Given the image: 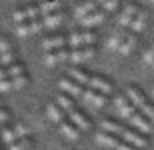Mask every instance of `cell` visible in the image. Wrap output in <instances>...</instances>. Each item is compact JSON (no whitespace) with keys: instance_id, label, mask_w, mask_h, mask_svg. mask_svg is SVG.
<instances>
[{"instance_id":"1f68e13d","label":"cell","mask_w":154,"mask_h":150,"mask_svg":"<svg viewBox=\"0 0 154 150\" xmlns=\"http://www.w3.org/2000/svg\"><path fill=\"white\" fill-rule=\"evenodd\" d=\"M12 128H14V134H16V138H26V136L30 134V128L26 126L24 122H16V124H14Z\"/></svg>"},{"instance_id":"60d3db41","label":"cell","mask_w":154,"mask_h":150,"mask_svg":"<svg viewBox=\"0 0 154 150\" xmlns=\"http://www.w3.org/2000/svg\"><path fill=\"white\" fill-rule=\"evenodd\" d=\"M94 2H96V4L100 6V4H102V2H106V0H94Z\"/></svg>"},{"instance_id":"30bf717a","label":"cell","mask_w":154,"mask_h":150,"mask_svg":"<svg viewBox=\"0 0 154 150\" xmlns=\"http://www.w3.org/2000/svg\"><path fill=\"white\" fill-rule=\"evenodd\" d=\"M114 106H116V112H118V116H122V118H130L134 112H136V108L132 106V102L128 98H126L124 94H118V96H114Z\"/></svg>"},{"instance_id":"7402d4cb","label":"cell","mask_w":154,"mask_h":150,"mask_svg":"<svg viewBox=\"0 0 154 150\" xmlns=\"http://www.w3.org/2000/svg\"><path fill=\"white\" fill-rule=\"evenodd\" d=\"M124 36H126V30H122V28L116 26V28L112 30V34L108 36V40H106V48L116 52V50H118V46L122 44V40H124Z\"/></svg>"},{"instance_id":"74e56055","label":"cell","mask_w":154,"mask_h":150,"mask_svg":"<svg viewBox=\"0 0 154 150\" xmlns=\"http://www.w3.org/2000/svg\"><path fill=\"white\" fill-rule=\"evenodd\" d=\"M142 60H144V64H150V66L154 64V44H152V46H150V48H148L146 52H144Z\"/></svg>"},{"instance_id":"52a82bcc","label":"cell","mask_w":154,"mask_h":150,"mask_svg":"<svg viewBox=\"0 0 154 150\" xmlns=\"http://www.w3.org/2000/svg\"><path fill=\"white\" fill-rule=\"evenodd\" d=\"M82 100H84L90 108L100 110V108H104V106H106L108 96H104V94H100V92H96V90L88 88V90H84V92H82Z\"/></svg>"},{"instance_id":"8fae6325","label":"cell","mask_w":154,"mask_h":150,"mask_svg":"<svg viewBox=\"0 0 154 150\" xmlns=\"http://www.w3.org/2000/svg\"><path fill=\"white\" fill-rule=\"evenodd\" d=\"M128 122H130V126L134 128V130H138V132H142V134H148L150 130H152V122H150L142 112H138V110L128 118Z\"/></svg>"},{"instance_id":"e575fe53","label":"cell","mask_w":154,"mask_h":150,"mask_svg":"<svg viewBox=\"0 0 154 150\" xmlns=\"http://www.w3.org/2000/svg\"><path fill=\"white\" fill-rule=\"evenodd\" d=\"M138 112H142L144 116H146V118H148L150 122H154V104H150V102H146L142 106V108L138 110Z\"/></svg>"},{"instance_id":"7c38bea8","label":"cell","mask_w":154,"mask_h":150,"mask_svg":"<svg viewBox=\"0 0 154 150\" xmlns=\"http://www.w3.org/2000/svg\"><path fill=\"white\" fill-rule=\"evenodd\" d=\"M68 60V50H50V52H44V56H42V62L46 66H58V64H62Z\"/></svg>"},{"instance_id":"b9f144b4","label":"cell","mask_w":154,"mask_h":150,"mask_svg":"<svg viewBox=\"0 0 154 150\" xmlns=\"http://www.w3.org/2000/svg\"><path fill=\"white\" fill-rule=\"evenodd\" d=\"M152 98H154V88H152Z\"/></svg>"},{"instance_id":"836d02e7","label":"cell","mask_w":154,"mask_h":150,"mask_svg":"<svg viewBox=\"0 0 154 150\" xmlns=\"http://www.w3.org/2000/svg\"><path fill=\"white\" fill-rule=\"evenodd\" d=\"M98 8H100V10H104L106 14H108V12H114L116 8H118V0H106V2H102Z\"/></svg>"},{"instance_id":"5bb4252c","label":"cell","mask_w":154,"mask_h":150,"mask_svg":"<svg viewBox=\"0 0 154 150\" xmlns=\"http://www.w3.org/2000/svg\"><path fill=\"white\" fill-rule=\"evenodd\" d=\"M104 18H106V12L96 8V10H92L90 14H86L84 18H80L78 22H80V26H84V28H94V26L104 22Z\"/></svg>"},{"instance_id":"5b68a950","label":"cell","mask_w":154,"mask_h":150,"mask_svg":"<svg viewBox=\"0 0 154 150\" xmlns=\"http://www.w3.org/2000/svg\"><path fill=\"white\" fill-rule=\"evenodd\" d=\"M88 88H92V90H96V92L104 94V96H110V94L114 92V86H112V82L106 80L104 76L100 74H92L90 80H88Z\"/></svg>"},{"instance_id":"484cf974","label":"cell","mask_w":154,"mask_h":150,"mask_svg":"<svg viewBox=\"0 0 154 150\" xmlns=\"http://www.w3.org/2000/svg\"><path fill=\"white\" fill-rule=\"evenodd\" d=\"M96 8H98V4L94 2V0H84V2H80V4L74 8V18L80 20V18H84L86 14H90V12L96 10Z\"/></svg>"},{"instance_id":"f1b7e54d","label":"cell","mask_w":154,"mask_h":150,"mask_svg":"<svg viewBox=\"0 0 154 150\" xmlns=\"http://www.w3.org/2000/svg\"><path fill=\"white\" fill-rule=\"evenodd\" d=\"M0 140H2V144H4V146L12 144V142L16 140L14 128H12V126H0Z\"/></svg>"},{"instance_id":"f6af8a7d","label":"cell","mask_w":154,"mask_h":150,"mask_svg":"<svg viewBox=\"0 0 154 150\" xmlns=\"http://www.w3.org/2000/svg\"><path fill=\"white\" fill-rule=\"evenodd\" d=\"M150 2H154V0H150Z\"/></svg>"},{"instance_id":"e0dca14e","label":"cell","mask_w":154,"mask_h":150,"mask_svg":"<svg viewBox=\"0 0 154 150\" xmlns=\"http://www.w3.org/2000/svg\"><path fill=\"white\" fill-rule=\"evenodd\" d=\"M138 46V36L136 34H132V32H126L124 36V40H122V44L118 46V54H122V56H128V54H132V52L136 50Z\"/></svg>"},{"instance_id":"d4e9b609","label":"cell","mask_w":154,"mask_h":150,"mask_svg":"<svg viewBox=\"0 0 154 150\" xmlns=\"http://www.w3.org/2000/svg\"><path fill=\"white\" fill-rule=\"evenodd\" d=\"M60 6H62L60 0H40L38 2L40 16H46V14H52V12H60Z\"/></svg>"},{"instance_id":"83f0119b","label":"cell","mask_w":154,"mask_h":150,"mask_svg":"<svg viewBox=\"0 0 154 150\" xmlns=\"http://www.w3.org/2000/svg\"><path fill=\"white\" fill-rule=\"evenodd\" d=\"M100 130H104V132H110L114 134V136H118V132L122 130V124H118V122L110 120V118H104L102 122H100Z\"/></svg>"},{"instance_id":"3957f363","label":"cell","mask_w":154,"mask_h":150,"mask_svg":"<svg viewBox=\"0 0 154 150\" xmlns=\"http://www.w3.org/2000/svg\"><path fill=\"white\" fill-rule=\"evenodd\" d=\"M36 18H40L38 4H26V6H20V8H16L12 12V22L14 24L26 22V20H36Z\"/></svg>"},{"instance_id":"8d00e7d4","label":"cell","mask_w":154,"mask_h":150,"mask_svg":"<svg viewBox=\"0 0 154 150\" xmlns=\"http://www.w3.org/2000/svg\"><path fill=\"white\" fill-rule=\"evenodd\" d=\"M10 90H14V88H12L10 76H4V78H0V92H10Z\"/></svg>"},{"instance_id":"2e32d148","label":"cell","mask_w":154,"mask_h":150,"mask_svg":"<svg viewBox=\"0 0 154 150\" xmlns=\"http://www.w3.org/2000/svg\"><path fill=\"white\" fill-rule=\"evenodd\" d=\"M64 44H66V36L52 34V36H46L44 40H42V50H44V52L60 50V48H64Z\"/></svg>"},{"instance_id":"9c48e42d","label":"cell","mask_w":154,"mask_h":150,"mask_svg":"<svg viewBox=\"0 0 154 150\" xmlns=\"http://www.w3.org/2000/svg\"><path fill=\"white\" fill-rule=\"evenodd\" d=\"M136 12H138V6L136 4H126L122 10H120V14H118V18H116V26L118 28H122V30H128V26H130V22H132V18L136 16Z\"/></svg>"},{"instance_id":"ac0fdd59","label":"cell","mask_w":154,"mask_h":150,"mask_svg":"<svg viewBox=\"0 0 154 150\" xmlns=\"http://www.w3.org/2000/svg\"><path fill=\"white\" fill-rule=\"evenodd\" d=\"M42 22V30H54L58 26H62L64 22V14L62 12H52V14H46V16L40 18Z\"/></svg>"},{"instance_id":"d590c367","label":"cell","mask_w":154,"mask_h":150,"mask_svg":"<svg viewBox=\"0 0 154 150\" xmlns=\"http://www.w3.org/2000/svg\"><path fill=\"white\" fill-rule=\"evenodd\" d=\"M10 80H12V88L18 90V88H24L28 84V76L24 74V76H18V78H10Z\"/></svg>"},{"instance_id":"9a60e30c","label":"cell","mask_w":154,"mask_h":150,"mask_svg":"<svg viewBox=\"0 0 154 150\" xmlns=\"http://www.w3.org/2000/svg\"><path fill=\"white\" fill-rule=\"evenodd\" d=\"M124 96L130 100L132 106H134L136 110H140L144 104L148 102V100H146V96L142 94V90H140V88H136V86H128V88H126V92H124Z\"/></svg>"},{"instance_id":"6da1fadb","label":"cell","mask_w":154,"mask_h":150,"mask_svg":"<svg viewBox=\"0 0 154 150\" xmlns=\"http://www.w3.org/2000/svg\"><path fill=\"white\" fill-rule=\"evenodd\" d=\"M98 40L96 32L92 30H76L70 36H66V44L70 48H82V46H94Z\"/></svg>"},{"instance_id":"ab89813d","label":"cell","mask_w":154,"mask_h":150,"mask_svg":"<svg viewBox=\"0 0 154 150\" xmlns=\"http://www.w3.org/2000/svg\"><path fill=\"white\" fill-rule=\"evenodd\" d=\"M8 118H10V112L6 108H0V126H4L6 122H8Z\"/></svg>"},{"instance_id":"cb8c5ba5","label":"cell","mask_w":154,"mask_h":150,"mask_svg":"<svg viewBox=\"0 0 154 150\" xmlns=\"http://www.w3.org/2000/svg\"><path fill=\"white\" fill-rule=\"evenodd\" d=\"M46 116H48L52 122H56V124H60L62 120H66V112H64L56 102H50L48 106H46Z\"/></svg>"},{"instance_id":"bcb514c9","label":"cell","mask_w":154,"mask_h":150,"mask_svg":"<svg viewBox=\"0 0 154 150\" xmlns=\"http://www.w3.org/2000/svg\"><path fill=\"white\" fill-rule=\"evenodd\" d=\"M152 68H154V64H152Z\"/></svg>"},{"instance_id":"ba28073f","label":"cell","mask_w":154,"mask_h":150,"mask_svg":"<svg viewBox=\"0 0 154 150\" xmlns=\"http://www.w3.org/2000/svg\"><path fill=\"white\" fill-rule=\"evenodd\" d=\"M58 88H60L64 94L72 96V98H78V96H82V92H84V86H80L78 82H74L72 78H68V76H62V78L58 80Z\"/></svg>"},{"instance_id":"277c9868","label":"cell","mask_w":154,"mask_h":150,"mask_svg":"<svg viewBox=\"0 0 154 150\" xmlns=\"http://www.w3.org/2000/svg\"><path fill=\"white\" fill-rule=\"evenodd\" d=\"M40 30H42V22H40V18H36V20H26V22L16 24L14 26V34L18 38H26V36H32L36 32H40Z\"/></svg>"},{"instance_id":"4fadbf2b","label":"cell","mask_w":154,"mask_h":150,"mask_svg":"<svg viewBox=\"0 0 154 150\" xmlns=\"http://www.w3.org/2000/svg\"><path fill=\"white\" fill-rule=\"evenodd\" d=\"M146 22H148V12L144 10V8H138L136 16L132 18L130 26H128V32H132V34H140L144 28H146Z\"/></svg>"},{"instance_id":"7bdbcfd3","label":"cell","mask_w":154,"mask_h":150,"mask_svg":"<svg viewBox=\"0 0 154 150\" xmlns=\"http://www.w3.org/2000/svg\"><path fill=\"white\" fill-rule=\"evenodd\" d=\"M0 146H2V140H0Z\"/></svg>"},{"instance_id":"d6a6232c","label":"cell","mask_w":154,"mask_h":150,"mask_svg":"<svg viewBox=\"0 0 154 150\" xmlns=\"http://www.w3.org/2000/svg\"><path fill=\"white\" fill-rule=\"evenodd\" d=\"M6 52H14V46L6 36H0V54H6Z\"/></svg>"},{"instance_id":"4dcf8cb0","label":"cell","mask_w":154,"mask_h":150,"mask_svg":"<svg viewBox=\"0 0 154 150\" xmlns=\"http://www.w3.org/2000/svg\"><path fill=\"white\" fill-rule=\"evenodd\" d=\"M28 146H30V140H28V136L26 138H16L12 144H8L4 150H28Z\"/></svg>"},{"instance_id":"7a4b0ae2","label":"cell","mask_w":154,"mask_h":150,"mask_svg":"<svg viewBox=\"0 0 154 150\" xmlns=\"http://www.w3.org/2000/svg\"><path fill=\"white\" fill-rule=\"evenodd\" d=\"M118 138L122 140V142H128V144L136 146V148H146V146H148V136L142 134V132H138V130H134V128L122 126V130L118 132Z\"/></svg>"},{"instance_id":"44dd1931","label":"cell","mask_w":154,"mask_h":150,"mask_svg":"<svg viewBox=\"0 0 154 150\" xmlns=\"http://www.w3.org/2000/svg\"><path fill=\"white\" fill-rule=\"evenodd\" d=\"M58 126H60V132H62L64 138L72 140V142H76V140L80 138V130H78V128H76L70 120H62L60 124H58Z\"/></svg>"},{"instance_id":"f35d334b","label":"cell","mask_w":154,"mask_h":150,"mask_svg":"<svg viewBox=\"0 0 154 150\" xmlns=\"http://www.w3.org/2000/svg\"><path fill=\"white\" fill-rule=\"evenodd\" d=\"M114 150H140V148H136V146H132V144H128V142H122V140H120Z\"/></svg>"},{"instance_id":"d6986e66","label":"cell","mask_w":154,"mask_h":150,"mask_svg":"<svg viewBox=\"0 0 154 150\" xmlns=\"http://www.w3.org/2000/svg\"><path fill=\"white\" fill-rule=\"evenodd\" d=\"M68 120L72 122L76 128H78L80 132H84V130H90V120H88V118H86V116L82 114L80 110H76V108L68 112Z\"/></svg>"},{"instance_id":"8992f818","label":"cell","mask_w":154,"mask_h":150,"mask_svg":"<svg viewBox=\"0 0 154 150\" xmlns=\"http://www.w3.org/2000/svg\"><path fill=\"white\" fill-rule=\"evenodd\" d=\"M94 56H96L94 46H82V48L68 50V62H72V64H80V62H84V60H92Z\"/></svg>"},{"instance_id":"ee69618b","label":"cell","mask_w":154,"mask_h":150,"mask_svg":"<svg viewBox=\"0 0 154 150\" xmlns=\"http://www.w3.org/2000/svg\"><path fill=\"white\" fill-rule=\"evenodd\" d=\"M0 108H2V102H0Z\"/></svg>"},{"instance_id":"ffe728a7","label":"cell","mask_w":154,"mask_h":150,"mask_svg":"<svg viewBox=\"0 0 154 150\" xmlns=\"http://www.w3.org/2000/svg\"><path fill=\"white\" fill-rule=\"evenodd\" d=\"M96 142L100 146H104V148H110V150H114L116 144L120 142L118 136H114V134H110V132H104V130H98L96 132Z\"/></svg>"},{"instance_id":"4316f807","label":"cell","mask_w":154,"mask_h":150,"mask_svg":"<svg viewBox=\"0 0 154 150\" xmlns=\"http://www.w3.org/2000/svg\"><path fill=\"white\" fill-rule=\"evenodd\" d=\"M56 104L64 110V112H66V114H68L70 110H74V98H72V96H68V94H64V92L56 96Z\"/></svg>"},{"instance_id":"603a6c76","label":"cell","mask_w":154,"mask_h":150,"mask_svg":"<svg viewBox=\"0 0 154 150\" xmlns=\"http://www.w3.org/2000/svg\"><path fill=\"white\" fill-rule=\"evenodd\" d=\"M66 76H68V78H72L74 82H78L80 86H88V80H90V74H88L86 70L78 68V66H72V68L66 72Z\"/></svg>"},{"instance_id":"f546056e","label":"cell","mask_w":154,"mask_h":150,"mask_svg":"<svg viewBox=\"0 0 154 150\" xmlns=\"http://www.w3.org/2000/svg\"><path fill=\"white\" fill-rule=\"evenodd\" d=\"M6 72H8L10 78H18V76L26 74V70H24V66L20 62H14V64H10V66H6Z\"/></svg>"}]
</instances>
